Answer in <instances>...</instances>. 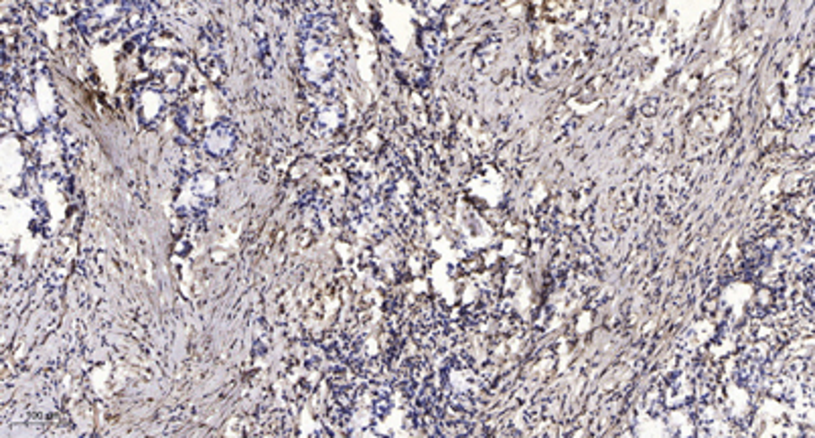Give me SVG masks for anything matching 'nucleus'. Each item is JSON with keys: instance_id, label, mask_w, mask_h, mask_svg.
<instances>
[{"instance_id": "f257e3e1", "label": "nucleus", "mask_w": 815, "mask_h": 438, "mask_svg": "<svg viewBox=\"0 0 815 438\" xmlns=\"http://www.w3.org/2000/svg\"><path fill=\"white\" fill-rule=\"evenodd\" d=\"M330 25L333 21L325 13H314L305 21L303 39L298 45L305 78L319 90H325L337 78L343 57L339 45L330 37Z\"/></svg>"}, {"instance_id": "f03ea898", "label": "nucleus", "mask_w": 815, "mask_h": 438, "mask_svg": "<svg viewBox=\"0 0 815 438\" xmlns=\"http://www.w3.org/2000/svg\"><path fill=\"white\" fill-rule=\"evenodd\" d=\"M134 110L144 126H155L165 114V88L160 83H149L134 91Z\"/></svg>"}, {"instance_id": "7ed1b4c3", "label": "nucleus", "mask_w": 815, "mask_h": 438, "mask_svg": "<svg viewBox=\"0 0 815 438\" xmlns=\"http://www.w3.org/2000/svg\"><path fill=\"white\" fill-rule=\"evenodd\" d=\"M237 144V133L229 122H218V125L207 130L203 136L205 150L213 157H227L234 152Z\"/></svg>"}, {"instance_id": "20e7f679", "label": "nucleus", "mask_w": 815, "mask_h": 438, "mask_svg": "<svg viewBox=\"0 0 815 438\" xmlns=\"http://www.w3.org/2000/svg\"><path fill=\"white\" fill-rule=\"evenodd\" d=\"M313 128L319 136L325 138H333L335 134H339V130L343 128V110L339 104L330 102L321 104L313 116Z\"/></svg>"}]
</instances>
